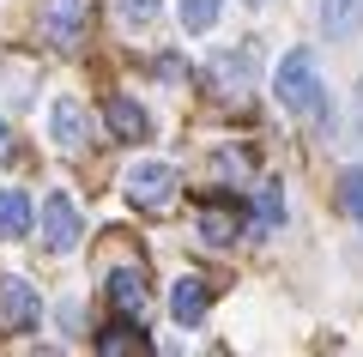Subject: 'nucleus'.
Segmentation results:
<instances>
[{
  "instance_id": "obj_16",
  "label": "nucleus",
  "mask_w": 363,
  "mask_h": 357,
  "mask_svg": "<svg viewBox=\"0 0 363 357\" xmlns=\"http://www.w3.org/2000/svg\"><path fill=\"white\" fill-rule=\"evenodd\" d=\"M116 13H121V25H133V31H145L157 13H164V0H116Z\"/></svg>"
},
{
  "instance_id": "obj_12",
  "label": "nucleus",
  "mask_w": 363,
  "mask_h": 357,
  "mask_svg": "<svg viewBox=\"0 0 363 357\" xmlns=\"http://www.w3.org/2000/svg\"><path fill=\"white\" fill-rule=\"evenodd\" d=\"M97 357H140V327H128V321H109V327L97 333Z\"/></svg>"
},
{
  "instance_id": "obj_4",
  "label": "nucleus",
  "mask_w": 363,
  "mask_h": 357,
  "mask_svg": "<svg viewBox=\"0 0 363 357\" xmlns=\"http://www.w3.org/2000/svg\"><path fill=\"white\" fill-rule=\"evenodd\" d=\"M128 200L140 206V212H164V206L176 200V170L157 164V158L133 164V170H128Z\"/></svg>"
},
{
  "instance_id": "obj_1",
  "label": "nucleus",
  "mask_w": 363,
  "mask_h": 357,
  "mask_svg": "<svg viewBox=\"0 0 363 357\" xmlns=\"http://www.w3.org/2000/svg\"><path fill=\"white\" fill-rule=\"evenodd\" d=\"M272 97H279V109H291V115H315L321 109V73H315L309 49L279 55V67H272Z\"/></svg>"
},
{
  "instance_id": "obj_19",
  "label": "nucleus",
  "mask_w": 363,
  "mask_h": 357,
  "mask_svg": "<svg viewBox=\"0 0 363 357\" xmlns=\"http://www.w3.org/2000/svg\"><path fill=\"white\" fill-rule=\"evenodd\" d=\"M13 158V133H6V121H0V164Z\"/></svg>"
},
{
  "instance_id": "obj_17",
  "label": "nucleus",
  "mask_w": 363,
  "mask_h": 357,
  "mask_svg": "<svg viewBox=\"0 0 363 357\" xmlns=\"http://www.w3.org/2000/svg\"><path fill=\"white\" fill-rule=\"evenodd\" d=\"M285 218V200H279V188H260V200H255V230H272Z\"/></svg>"
},
{
  "instance_id": "obj_10",
  "label": "nucleus",
  "mask_w": 363,
  "mask_h": 357,
  "mask_svg": "<svg viewBox=\"0 0 363 357\" xmlns=\"http://www.w3.org/2000/svg\"><path fill=\"white\" fill-rule=\"evenodd\" d=\"M321 31L333 43L357 37V31H363V0H321Z\"/></svg>"
},
{
  "instance_id": "obj_11",
  "label": "nucleus",
  "mask_w": 363,
  "mask_h": 357,
  "mask_svg": "<svg viewBox=\"0 0 363 357\" xmlns=\"http://www.w3.org/2000/svg\"><path fill=\"white\" fill-rule=\"evenodd\" d=\"M30 194L25 188H0V236H25L30 230Z\"/></svg>"
},
{
  "instance_id": "obj_18",
  "label": "nucleus",
  "mask_w": 363,
  "mask_h": 357,
  "mask_svg": "<svg viewBox=\"0 0 363 357\" xmlns=\"http://www.w3.org/2000/svg\"><path fill=\"white\" fill-rule=\"evenodd\" d=\"M351 128L363 133V85H357V97H351Z\"/></svg>"
},
{
  "instance_id": "obj_7",
  "label": "nucleus",
  "mask_w": 363,
  "mask_h": 357,
  "mask_svg": "<svg viewBox=\"0 0 363 357\" xmlns=\"http://www.w3.org/2000/svg\"><path fill=\"white\" fill-rule=\"evenodd\" d=\"M206 309H212V285L200 279V273H182L176 291H169V315H176L182 327H200V321H206Z\"/></svg>"
},
{
  "instance_id": "obj_15",
  "label": "nucleus",
  "mask_w": 363,
  "mask_h": 357,
  "mask_svg": "<svg viewBox=\"0 0 363 357\" xmlns=\"http://www.w3.org/2000/svg\"><path fill=\"white\" fill-rule=\"evenodd\" d=\"M339 206H345V212L363 224V170H357V164H351L345 176H339Z\"/></svg>"
},
{
  "instance_id": "obj_6",
  "label": "nucleus",
  "mask_w": 363,
  "mask_h": 357,
  "mask_svg": "<svg viewBox=\"0 0 363 357\" xmlns=\"http://www.w3.org/2000/svg\"><path fill=\"white\" fill-rule=\"evenodd\" d=\"M49 140L61 145V152H85L91 115H85V103H79V97H55L49 103Z\"/></svg>"
},
{
  "instance_id": "obj_20",
  "label": "nucleus",
  "mask_w": 363,
  "mask_h": 357,
  "mask_svg": "<svg viewBox=\"0 0 363 357\" xmlns=\"http://www.w3.org/2000/svg\"><path fill=\"white\" fill-rule=\"evenodd\" d=\"M248 6H260V0H248Z\"/></svg>"
},
{
  "instance_id": "obj_2",
  "label": "nucleus",
  "mask_w": 363,
  "mask_h": 357,
  "mask_svg": "<svg viewBox=\"0 0 363 357\" xmlns=\"http://www.w3.org/2000/svg\"><path fill=\"white\" fill-rule=\"evenodd\" d=\"M37 230H43V248H49V255H73L79 236H85V218H79L73 194L55 188L49 200H43V212H37Z\"/></svg>"
},
{
  "instance_id": "obj_14",
  "label": "nucleus",
  "mask_w": 363,
  "mask_h": 357,
  "mask_svg": "<svg viewBox=\"0 0 363 357\" xmlns=\"http://www.w3.org/2000/svg\"><path fill=\"white\" fill-rule=\"evenodd\" d=\"M218 6H224V0H182V31H194V37L212 31V25H218Z\"/></svg>"
},
{
  "instance_id": "obj_5",
  "label": "nucleus",
  "mask_w": 363,
  "mask_h": 357,
  "mask_svg": "<svg viewBox=\"0 0 363 357\" xmlns=\"http://www.w3.org/2000/svg\"><path fill=\"white\" fill-rule=\"evenodd\" d=\"M43 321V297L30 279H0V327H13V333H30Z\"/></svg>"
},
{
  "instance_id": "obj_3",
  "label": "nucleus",
  "mask_w": 363,
  "mask_h": 357,
  "mask_svg": "<svg viewBox=\"0 0 363 357\" xmlns=\"http://www.w3.org/2000/svg\"><path fill=\"white\" fill-rule=\"evenodd\" d=\"M85 25H91V0H43V13H37V31L49 49H79Z\"/></svg>"
},
{
  "instance_id": "obj_13",
  "label": "nucleus",
  "mask_w": 363,
  "mask_h": 357,
  "mask_svg": "<svg viewBox=\"0 0 363 357\" xmlns=\"http://www.w3.org/2000/svg\"><path fill=\"white\" fill-rule=\"evenodd\" d=\"M200 236L224 248V243L236 236V212H224V206H206V212H200Z\"/></svg>"
},
{
  "instance_id": "obj_9",
  "label": "nucleus",
  "mask_w": 363,
  "mask_h": 357,
  "mask_svg": "<svg viewBox=\"0 0 363 357\" xmlns=\"http://www.w3.org/2000/svg\"><path fill=\"white\" fill-rule=\"evenodd\" d=\"M109 297H116L121 315H145V303H152L145 273H140V267H116V273H109Z\"/></svg>"
},
{
  "instance_id": "obj_8",
  "label": "nucleus",
  "mask_w": 363,
  "mask_h": 357,
  "mask_svg": "<svg viewBox=\"0 0 363 357\" xmlns=\"http://www.w3.org/2000/svg\"><path fill=\"white\" fill-rule=\"evenodd\" d=\"M104 121H109L116 140H145V133H152V115H145L133 97H104Z\"/></svg>"
}]
</instances>
